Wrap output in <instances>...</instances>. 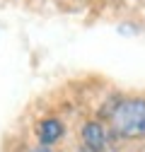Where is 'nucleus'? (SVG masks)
I'll use <instances>...</instances> for the list:
<instances>
[{"label": "nucleus", "instance_id": "9", "mask_svg": "<svg viewBox=\"0 0 145 152\" xmlns=\"http://www.w3.org/2000/svg\"><path fill=\"white\" fill-rule=\"evenodd\" d=\"M143 22H145V20H143Z\"/></svg>", "mask_w": 145, "mask_h": 152}, {"label": "nucleus", "instance_id": "5", "mask_svg": "<svg viewBox=\"0 0 145 152\" xmlns=\"http://www.w3.org/2000/svg\"><path fill=\"white\" fill-rule=\"evenodd\" d=\"M56 3H61V5H65V0H56ZM87 3V0H72V5H70V10H78V7H82Z\"/></svg>", "mask_w": 145, "mask_h": 152}, {"label": "nucleus", "instance_id": "2", "mask_svg": "<svg viewBox=\"0 0 145 152\" xmlns=\"http://www.w3.org/2000/svg\"><path fill=\"white\" fill-rule=\"evenodd\" d=\"M82 145L94 150V152H106L109 147V126L102 121V118H89L82 123Z\"/></svg>", "mask_w": 145, "mask_h": 152}, {"label": "nucleus", "instance_id": "8", "mask_svg": "<svg viewBox=\"0 0 145 152\" xmlns=\"http://www.w3.org/2000/svg\"><path fill=\"white\" fill-rule=\"evenodd\" d=\"M140 3H145V0H131V5H140Z\"/></svg>", "mask_w": 145, "mask_h": 152}, {"label": "nucleus", "instance_id": "6", "mask_svg": "<svg viewBox=\"0 0 145 152\" xmlns=\"http://www.w3.org/2000/svg\"><path fill=\"white\" fill-rule=\"evenodd\" d=\"M29 152H53V150H51V147H46V145H34Z\"/></svg>", "mask_w": 145, "mask_h": 152}, {"label": "nucleus", "instance_id": "4", "mask_svg": "<svg viewBox=\"0 0 145 152\" xmlns=\"http://www.w3.org/2000/svg\"><path fill=\"white\" fill-rule=\"evenodd\" d=\"M116 31L121 36H138L145 31V22H135V20H128V22H121L116 24Z\"/></svg>", "mask_w": 145, "mask_h": 152}, {"label": "nucleus", "instance_id": "3", "mask_svg": "<svg viewBox=\"0 0 145 152\" xmlns=\"http://www.w3.org/2000/svg\"><path fill=\"white\" fill-rule=\"evenodd\" d=\"M36 140H39V145H46V147H51V145H56L58 140H63V135H65V126H63V121L61 118H56V116H46V118H41L39 123H36Z\"/></svg>", "mask_w": 145, "mask_h": 152}, {"label": "nucleus", "instance_id": "7", "mask_svg": "<svg viewBox=\"0 0 145 152\" xmlns=\"http://www.w3.org/2000/svg\"><path fill=\"white\" fill-rule=\"evenodd\" d=\"M78 152H94V150H89V147H85V145H82V147H80Z\"/></svg>", "mask_w": 145, "mask_h": 152}, {"label": "nucleus", "instance_id": "1", "mask_svg": "<svg viewBox=\"0 0 145 152\" xmlns=\"http://www.w3.org/2000/svg\"><path fill=\"white\" fill-rule=\"evenodd\" d=\"M111 142H145V94H114L104 109Z\"/></svg>", "mask_w": 145, "mask_h": 152}]
</instances>
